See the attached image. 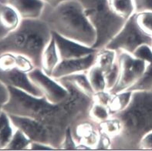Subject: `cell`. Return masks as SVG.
Wrapping results in <instances>:
<instances>
[{
    "mask_svg": "<svg viewBox=\"0 0 152 151\" xmlns=\"http://www.w3.org/2000/svg\"><path fill=\"white\" fill-rule=\"evenodd\" d=\"M43 1H44L46 5H48L51 7H56L60 4H61L62 2L67 1V0H43Z\"/></svg>",
    "mask_w": 152,
    "mask_h": 151,
    "instance_id": "obj_38",
    "label": "cell"
},
{
    "mask_svg": "<svg viewBox=\"0 0 152 151\" xmlns=\"http://www.w3.org/2000/svg\"><path fill=\"white\" fill-rule=\"evenodd\" d=\"M98 128L100 133L105 134L113 140L121 133L122 123L117 117H110L106 120L99 123Z\"/></svg>",
    "mask_w": 152,
    "mask_h": 151,
    "instance_id": "obj_22",
    "label": "cell"
},
{
    "mask_svg": "<svg viewBox=\"0 0 152 151\" xmlns=\"http://www.w3.org/2000/svg\"><path fill=\"white\" fill-rule=\"evenodd\" d=\"M0 80L6 86L19 89L37 97L43 96L41 90L32 82L28 73L17 69L8 72H0Z\"/></svg>",
    "mask_w": 152,
    "mask_h": 151,
    "instance_id": "obj_13",
    "label": "cell"
},
{
    "mask_svg": "<svg viewBox=\"0 0 152 151\" xmlns=\"http://www.w3.org/2000/svg\"><path fill=\"white\" fill-rule=\"evenodd\" d=\"M52 37V31L40 18L22 19L17 28L0 38V54L23 55L33 62L35 67H40L42 51Z\"/></svg>",
    "mask_w": 152,
    "mask_h": 151,
    "instance_id": "obj_4",
    "label": "cell"
},
{
    "mask_svg": "<svg viewBox=\"0 0 152 151\" xmlns=\"http://www.w3.org/2000/svg\"><path fill=\"white\" fill-rule=\"evenodd\" d=\"M134 18L139 28L152 37V11L135 12Z\"/></svg>",
    "mask_w": 152,
    "mask_h": 151,
    "instance_id": "obj_27",
    "label": "cell"
},
{
    "mask_svg": "<svg viewBox=\"0 0 152 151\" xmlns=\"http://www.w3.org/2000/svg\"><path fill=\"white\" fill-rule=\"evenodd\" d=\"M137 150H152V130L145 133L141 137L137 146Z\"/></svg>",
    "mask_w": 152,
    "mask_h": 151,
    "instance_id": "obj_34",
    "label": "cell"
},
{
    "mask_svg": "<svg viewBox=\"0 0 152 151\" xmlns=\"http://www.w3.org/2000/svg\"><path fill=\"white\" fill-rule=\"evenodd\" d=\"M34 68V64L29 58L23 55L16 54V69L28 73Z\"/></svg>",
    "mask_w": 152,
    "mask_h": 151,
    "instance_id": "obj_31",
    "label": "cell"
},
{
    "mask_svg": "<svg viewBox=\"0 0 152 151\" xmlns=\"http://www.w3.org/2000/svg\"><path fill=\"white\" fill-rule=\"evenodd\" d=\"M59 150H77V143L73 137L71 126H69L66 130L65 136L60 144Z\"/></svg>",
    "mask_w": 152,
    "mask_h": 151,
    "instance_id": "obj_30",
    "label": "cell"
},
{
    "mask_svg": "<svg viewBox=\"0 0 152 151\" xmlns=\"http://www.w3.org/2000/svg\"><path fill=\"white\" fill-rule=\"evenodd\" d=\"M9 95L8 86L0 80V113L3 111V106L9 100Z\"/></svg>",
    "mask_w": 152,
    "mask_h": 151,
    "instance_id": "obj_36",
    "label": "cell"
},
{
    "mask_svg": "<svg viewBox=\"0 0 152 151\" xmlns=\"http://www.w3.org/2000/svg\"><path fill=\"white\" fill-rule=\"evenodd\" d=\"M87 74L94 93L107 90L105 74L99 67L94 65L87 71Z\"/></svg>",
    "mask_w": 152,
    "mask_h": 151,
    "instance_id": "obj_23",
    "label": "cell"
},
{
    "mask_svg": "<svg viewBox=\"0 0 152 151\" xmlns=\"http://www.w3.org/2000/svg\"><path fill=\"white\" fill-rule=\"evenodd\" d=\"M96 35L94 48L99 50L107 46L121 29L126 19L111 9L108 0H78Z\"/></svg>",
    "mask_w": 152,
    "mask_h": 151,
    "instance_id": "obj_5",
    "label": "cell"
},
{
    "mask_svg": "<svg viewBox=\"0 0 152 151\" xmlns=\"http://www.w3.org/2000/svg\"><path fill=\"white\" fill-rule=\"evenodd\" d=\"M132 95L133 92L130 90L113 94L110 104L108 106L111 116L124 110L129 106L132 99Z\"/></svg>",
    "mask_w": 152,
    "mask_h": 151,
    "instance_id": "obj_20",
    "label": "cell"
},
{
    "mask_svg": "<svg viewBox=\"0 0 152 151\" xmlns=\"http://www.w3.org/2000/svg\"><path fill=\"white\" fill-rule=\"evenodd\" d=\"M52 35L61 60L84 57L97 52V50L94 47L87 46L77 41L62 36L61 35L54 32H52Z\"/></svg>",
    "mask_w": 152,
    "mask_h": 151,
    "instance_id": "obj_11",
    "label": "cell"
},
{
    "mask_svg": "<svg viewBox=\"0 0 152 151\" xmlns=\"http://www.w3.org/2000/svg\"><path fill=\"white\" fill-rule=\"evenodd\" d=\"M134 14L126 20L121 29L105 46L106 48L114 50L117 53L126 52L133 54L142 45L152 46V37L139 28L135 21Z\"/></svg>",
    "mask_w": 152,
    "mask_h": 151,
    "instance_id": "obj_6",
    "label": "cell"
},
{
    "mask_svg": "<svg viewBox=\"0 0 152 151\" xmlns=\"http://www.w3.org/2000/svg\"><path fill=\"white\" fill-rule=\"evenodd\" d=\"M135 12L152 11V0H134Z\"/></svg>",
    "mask_w": 152,
    "mask_h": 151,
    "instance_id": "obj_35",
    "label": "cell"
},
{
    "mask_svg": "<svg viewBox=\"0 0 152 151\" xmlns=\"http://www.w3.org/2000/svg\"><path fill=\"white\" fill-rule=\"evenodd\" d=\"M28 75L32 82L41 90L43 96L50 103H61L69 96V90L60 81L46 74L40 67H35Z\"/></svg>",
    "mask_w": 152,
    "mask_h": 151,
    "instance_id": "obj_8",
    "label": "cell"
},
{
    "mask_svg": "<svg viewBox=\"0 0 152 151\" xmlns=\"http://www.w3.org/2000/svg\"><path fill=\"white\" fill-rule=\"evenodd\" d=\"M117 53L119 76L115 86L109 90L112 94L129 90L142 76L148 65L145 61L126 52Z\"/></svg>",
    "mask_w": 152,
    "mask_h": 151,
    "instance_id": "obj_7",
    "label": "cell"
},
{
    "mask_svg": "<svg viewBox=\"0 0 152 151\" xmlns=\"http://www.w3.org/2000/svg\"><path fill=\"white\" fill-rule=\"evenodd\" d=\"M128 90L132 92L152 90V64L147 65L142 76Z\"/></svg>",
    "mask_w": 152,
    "mask_h": 151,
    "instance_id": "obj_25",
    "label": "cell"
},
{
    "mask_svg": "<svg viewBox=\"0 0 152 151\" xmlns=\"http://www.w3.org/2000/svg\"><path fill=\"white\" fill-rule=\"evenodd\" d=\"M6 2L18 12L22 19L40 18L46 6L43 0H7Z\"/></svg>",
    "mask_w": 152,
    "mask_h": 151,
    "instance_id": "obj_14",
    "label": "cell"
},
{
    "mask_svg": "<svg viewBox=\"0 0 152 151\" xmlns=\"http://www.w3.org/2000/svg\"><path fill=\"white\" fill-rule=\"evenodd\" d=\"M111 9L120 17L128 19L135 13L134 0H108Z\"/></svg>",
    "mask_w": 152,
    "mask_h": 151,
    "instance_id": "obj_21",
    "label": "cell"
},
{
    "mask_svg": "<svg viewBox=\"0 0 152 151\" xmlns=\"http://www.w3.org/2000/svg\"><path fill=\"white\" fill-rule=\"evenodd\" d=\"M32 140L19 129L15 128L13 136L5 150H29Z\"/></svg>",
    "mask_w": 152,
    "mask_h": 151,
    "instance_id": "obj_24",
    "label": "cell"
},
{
    "mask_svg": "<svg viewBox=\"0 0 152 151\" xmlns=\"http://www.w3.org/2000/svg\"><path fill=\"white\" fill-rule=\"evenodd\" d=\"M118 61V53L117 52L110 49L104 48L99 49L95 54L94 65L99 67L105 73L110 71Z\"/></svg>",
    "mask_w": 152,
    "mask_h": 151,
    "instance_id": "obj_17",
    "label": "cell"
},
{
    "mask_svg": "<svg viewBox=\"0 0 152 151\" xmlns=\"http://www.w3.org/2000/svg\"><path fill=\"white\" fill-rule=\"evenodd\" d=\"M9 116L15 128L21 130L32 141L47 144L56 150L54 146L52 134L41 123L30 117H19L15 115Z\"/></svg>",
    "mask_w": 152,
    "mask_h": 151,
    "instance_id": "obj_9",
    "label": "cell"
},
{
    "mask_svg": "<svg viewBox=\"0 0 152 151\" xmlns=\"http://www.w3.org/2000/svg\"><path fill=\"white\" fill-rule=\"evenodd\" d=\"M21 20L19 14L12 6L7 2L0 3V26L6 33L17 28Z\"/></svg>",
    "mask_w": 152,
    "mask_h": 151,
    "instance_id": "obj_16",
    "label": "cell"
},
{
    "mask_svg": "<svg viewBox=\"0 0 152 151\" xmlns=\"http://www.w3.org/2000/svg\"><path fill=\"white\" fill-rule=\"evenodd\" d=\"M58 80H63L69 82L78 90H80L81 92L91 98L93 97V95L94 93V91L93 90L88 77H87V72L69 75V76L58 79Z\"/></svg>",
    "mask_w": 152,
    "mask_h": 151,
    "instance_id": "obj_19",
    "label": "cell"
},
{
    "mask_svg": "<svg viewBox=\"0 0 152 151\" xmlns=\"http://www.w3.org/2000/svg\"><path fill=\"white\" fill-rule=\"evenodd\" d=\"M110 117H111V114L107 107L93 102L89 110L90 119L99 123L106 120Z\"/></svg>",
    "mask_w": 152,
    "mask_h": 151,
    "instance_id": "obj_26",
    "label": "cell"
},
{
    "mask_svg": "<svg viewBox=\"0 0 152 151\" xmlns=\"http://www.w3.org/2000/svg\"><path fill=\"white\" fill-rule=\"evenodd\" d=\"M95 54L96 53L77 59H62L53 70L51 77L58 80L69 75L87 72L94 65Z\"/></svg>",
    "mask_w": 152,
    "mask_h": 151,
    "instance_id": "obj_12",
    "label": "cell"
},
{
    "mask_svg": "<svg viewBox=\"0 0 152 151\" xmlns=\"http://www.w3.org/2000/svg\"><path fill=\"white\" fill-rule=\"evenodd\" d=\"M132 55L145 61L147 64H152V46L149 45L145 44L139 46Z\"/></svg>",
    "mask_w": 152,
    "mask_h": 151,
    "instance_id": "obj_29",
    "label": "cell"
},
{
    "mask_svg": "<svg viewBox=\"0 0 152 151\" xmlns=\"http://www.w3.org/2000/svg\"><path fill=\"white\" fill-rule=\"evenodd\" d=\"M30 150H56L54 147L47 144L39 143V142H32L29 149Z\"/></svg>",
    "mask_w": 152,
    "mask_h": 151,
    "instance_id": "obj_37",
    "label": "cell"
},
{
    "mask_svg": "<svg viewBox=\"0 0 152 151\" xmlns=\"http://www.w3.org/2000/svg\"><path fill=\"white\" fill-rule=\"evenodd\" d=\"M69 90L68 97L59 103H52L44 96L37 97L19 89L8 86L9 100L2 110L9 115L35 119L50 130L54 146L59 150L66 129L89 117L92 98L82 93L72 83L57 80Z\"/></svg>",
    "mask_w": 152,
    "mask_h": 151,
    "instance_id": "obj_1",
    "label": "cell"
},
{
    "mask_svg": "<svg viewBox=\"0 0 152 151\" xmlns=\"http://www.w3.org/2000/svg\"><path fill=\"white\" fill-rule=\"evenodd\" d=\"M112 96H113V94L109 90H105L94 93L93 95L92 100L94 103H99V104L108 107L110 103V100H111Z\"/></svg>",
    "mask_w": 152,
    "mask_h": 151,
    "instance_id": "obj_33",
    "label": "cell"
},
{
    "mask_svg": "<svg viewBox=\"0 0 152 151\" xmlns=\"http://www.w3.org/2000/svg\"><path fill=\"white\" fill-rule=\"evenodd\" d=\"M16 69V54L4 53L0 54V72Z\"/></svg>",
    "mask_w": 152,
    "mask_h": 151,
    "instance_id": "obj_28",
    "label": "cell"
},
{
    "mask_svg": "<svg viewBox=\"0 0 152 151\" xmlns=\"http://www.w3.org/2000/svg\"><path fill=\"white\" fill-rule=\"evenodd\" d=\"M121 120L122 131L112 140V150H137L140 140L152 130V90L135 91L129 106L112 115Z\"/></svg>",
    "mask_w": 152,
    "mask_h": 151,
    "instance_id": "obj_3",
    "label": "cell"
},
{
    "mask_svg": "<svg viewBox=\"0 0 152 151\" xmlns=\"http://www.w3.org/2000/svg\"><path fill=\"white\" fill-rule=\"evenodd\" d=\"M61 61L60 54L53 37H52L41 55L40 68L46 74L51 76L57 65Z\"/></svg>",
    "mask_w": 152,
    "mask_h": 151,
    "instance_id": "obj_15",
    "label": "cell"
},
{
    "mask_svg": "<svg viewBox=\"0 0 152 151\" xmlns=\"http://www.w3.org/2000/svg\"><path fill=\"white\" fill-rule=\"evenodd\" d=\"M118 76H119V66L118 61L114 64L110 71L105 73V79L107 82V90H110L118 81Z\"/></svg>",
    "mask_w": 152,
    "mask_h": 151,
    "instance_id": "obj_32",
    "label": "cell"
},
{
    "mask_svg": "<svg viewBox=\"0 0 152 151\" xmlns=\"http://www.w3.org/2000/svg\"><path fill=\"white\" fill-rule=\"evenodd\" d=\"M15 127L12 123L8 113H0V150H5L13 136Z\"/></svg>",
    "mask_w": 152,
    "mask_h": 151,
    "instance_id": "obj_18",
    "label": "cell"
},
{
    "mask_svg": "<svg viewBox=\"0 0 152 151\" xmlns=\"http://www.w3.org/2000/svg\"><path fill=\"white\" fill-rule=\"evenodd\" d=\"M71 130L77 144L87 146L91 150H96L100 140L97 123L90 118L84 119L73 125Z\"/></svg>",
    "mask_w": 152,
    "mask_h": 151,
    "instance_id": "obj_10",
    "label": "cell"
},
{
    "mask_svg": "<svg viewBox=\"0 0 152 151\" xmlns=\"http://www.w3.org/2000/svg\"><path fill=\"white\" fill-rule=\"evenodd\" d=\"M41 19L52 32L93 47L96 39L95 29L88 20L78 0H67L56 7L46 5Z\"/></svg>",
    "mask_w": 152,
    "mask_h": 151,
    "instance_id": "obj_2",
    "label": "cell"
}]
</instances>
